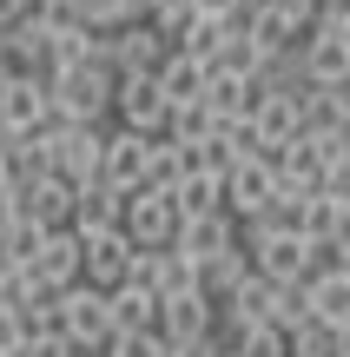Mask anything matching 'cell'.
I'll list each match as a JSON object with an SVG mask.
<instances>
[{
	"instance_id": "4316f807",
	"label": "cell",
	"mask_w": 350,
	"mask_h": 357,
	"mask_svg": "<svg viewBox=\"0 0 350 357\" xmlns=\"http://www.w3.org/2000/svg\"><path fill=\"white\" fill-rule=\"evenodd\" d=\"M304 139H311L317 172H324V178H350V126H337V132H304Z\"/></svg>"
},
{
	"instance_id": "836d02e7",
	"label": "cell",
	"mask_w": 350,
	"mask_h": 357,
	"mask_svg": "<svg viewBox=\"0 0 350 357\" xmlns=\"http://www.w3.org/2000/svg\"><path fill=\"white\" fill-rule=\"evenodd\" d=\"M26 7H33V0H0V33H7L13 20H26Z\"/></svg>"
},
{
	"instance_id": "5b68a950",
	"label": "cell",
	"mask_w": 350,
	"mask_h": 357,
	"mask_svg": "<svg viewBox=\"0 0 350 357\" xmlns=\"http://www.w3.org/2000/svg\"><path fill=\"white\" fill-rule=\"evenodd\" d=\"M113 113H119V126H132V132H145V139H159L172 106L159 100V79H152V73H113Z\"/></svg>"
},
{
	"instance_id": "277c9868",
	"label": "cell",
	"mask_w": 350,
	"mask_h": 357,
	"mask_svg": "<svg viewBox=\"0 0 350 357\" xmlns=\"http://www.w3.org/2000/svg\"><path fill=\"white\" fill-rule=\"evenodd\" d=\"M271 159L264 153H245V159H232V166L218 172V205L232 218H251V212H264V205H271Z\"/></svg>"
},
{
	"instance_id": "d4e9b609",
	"label": "cell",
	"mask_w": 350,
	"mask_h": 357,
	"mask_svg": "<svg viewBox=\"0 0 350 357\" xmlns=\"http://www.w3.org/2000/svg\"><path fill=\"white\" fill-rule=\"evenodd\" d=\"M232 26H238V20H192V26H185L179 40H172V47H179L185 60L212 66V60H218V47H225V40H232Z\"/></svg>"
},
{
	"instance_id": "6da1fadb",
	"label": "cell",
	"mask_w": 350,
	"mask_h": 357,
	"mask_svg": "<svg viewBox=\"0 0 350 357\" xmlns=\"http://www.w3.org/2000/svg\"><path fill=\"white\" fill-rule=\"evenodd\" d=\"M47 113L66 119V126H100L113 113V73L100 60H79V66H53L47 73Z\"/></svg>"
},
{
	"instance_id": "83f0119b",
	"label": "cell",
	"mask_w": 350,
	"mask_h": 357,
	"mask_svg": "<svg viewBox=\"0 0 350 357\" xmlns=\"http://www.w3.org/2000/svg\"><path fill=\"white\" fill-rule=\"evenodd\" d=\"M73 7H79V26H86V33H113V26L139 20L132 0H73Z\"/></svg>"
},
{
	"instance_id": "52a82bcc",
	"label": "cell",
	"mask_w": 350,
	"mask_h": 357,
	"mask_svg": "<svg viewBox=\"0 0 350 357\" xmlns=\"http://www.w3.org/2000/svg\"><path fill=\"white\" fill-rule=\"evenodd\" d=\"M126 258H132V238L119 225H93L79 231V278L100 284V291H113L119 278H126Z\"/></svg>"
},
{
	"instance_id": "484cf974",
	"label": "cell",
	"mask_w": 350,
	"mask_h": 357,
	"mask_svg": "<svg viewBox=\"0 0 350 357\" xmlns=\"http://www.w3.org/2000/svg\"><path fill=\"white\" fill-rule=\"evenodd\" d=\"M152 291H159V298L198 291V265H192V258H185V252H172V245H166V252L152 258Z\"/></svg>"
},
{
	"instance_id": "44dd1931",
	"label": "cell",
	"mask_w": 350,
	"mask_h": 357,
	"mask_svg": "<svg viewBox=\"0 0 350 357\" xmlns=\"http://www.w3.org/2000/svg\"><path fill=\"white\" fill-rule=\"evenodd\" d=\"M285 357H350V324L304 318L298 331H285Z\"/></svg>"
},
{
	"instance_id": "2e32d148",
	"label": "cell",
	"mask_w": 350,
	"mask_h": 357,
	"mask_svg": "<svg viewBox=\"0 0 350 357\" xmlns=\"http://www.w3.org/2000/svg\"><path fill=\"white\" fill-rule=\"evenodd\" d=\"M304 311L317 324H350V271H311L304 278Z\"/></svg>"
},
{
	"instance_id": "f1b7e54d",
	"label": "cell",
	"mask_w": 350,
	"mask_h": 357,
	"mask_svg": "<svg viewBox=\"0 0 350 357\" xmlns=\"http://www.w3.org/2000/svg\"><path fill=\"white\" fill-rule=\"evenodd\" d=\"M205 132H212V113H205V106H172L159 139H172V146H198Z\"/></svg>"
},
{
	"instance_id": "8992f818",
	"label": "cell",
	"mask_w": 350,
	"mask_h": 357,
	"mask_svg": "<svg viewBox=\"0 0 350 357\" xmlns=\"http://www.w3.org/2000/svg\"><path fill=\"white\" fill-rule=\"evenodd\" d=\"M172 225H179V212H172L166 192H126V205H119V231H126L139 252H166Z\"/></svg>"
},
{
	"instance_id": "9c48e42d",
	"label": "cell",
	"mask_w": 350,
	"mask_h": 357,
	"mask_svg": "<svg viewBox=\"0 0 350 357\" xmlns=\"http://www.w3.org/2000/svg\"><path fill=\"white\" fill-rule=\"evenodd\" d=\"M47 79L40 73H0V132H33L47 126Z\"/></svg>"
},
{
	"instance_id": "cb8c5ba5",
	"label": "cell",
	"mask_w": 350,
	"mask_h": 357,
	"mask_svg": "<svg viewBox=\"0 0 350 357\" xmlns=\"http://www.w3.org/2000/svg\"><path fill=\"white\" fill-rule=\"evenodd\" d=\"M166 199H172V212H179V218H192V212H212V205H218V172H198V166H185V172H179V185H172Z\"/></svg>"
},
{
	"instance_id": "e575fe53",
	"label": "cell",
	"mask_w": 350,
	"mask_h": 357,
	"mask_svg": "<svg viewBox=\"0 0 350 357\" xmlns=\"http://www.w3.org/2000/svg\"><path fill=\"white\" fill-rule=\"evenodd\" d=\"M13 218H20V212H13V192H0V238L13 231Z\"/></svg>"
},
{
	"instance_id": "d6a6232c",
	"label": "cell",
	"mask_w": 350,
	"mask_h": 357,
	"mask_svg": "<svg viewBox=\"0 0 350 357\" xmlns=\"http://www.w3.org/2000/svg\"><path fill=\"white\" fill-rule=\"evenodd\" d=\"M192 13H198V20H232L238 0H192Z\"/></svg>"
},
{
	"instance_id": "4fadbf2b",
	"label": "cell",
	"mask_w": 350,
	"mask_h": 357,
	"mask_svg": "<svg viewBox=\"0 0 350 357\" xmlns=\"http://www.w3.org/2000/svg\"><path fill=\"white\" fill-rule=\"evenodd\" d=\"M145 153H152V139H145V132L113 126V132H106V146H100V178H106V185H119V192H139Z\"/></svg>"
},
{
	"instance_id": "ac0fdd59",
	"label": "cell",
	"mask_w": 350,
	"mask_h": 357,
	"mask_svg": "<svg viewBox=\"0 0 350 357\" xmlns=\"http://www.w3.org/2000/svg\"><path fill=\"white\" fill-rule=\"evenodd\" d=\"M119 205H126V192H119V185H106V178H86V185H73V218H66V225H73V231L119 225Z\"/></svg>"
},
{
	"instance_id": "8fae6325",
	"label": "cell",
	"mask_w": 350,
	"mask_h": 357,
	"mask_svg": "<svg viewBox=\"0 0 350 357\" xmlns=\"http://www.w3.org/2000/svg\"><path fill=\"white\" fill-rule=\"evenodd\" d=\"M225 245H238V218L225 212V205L192 212V218H179V225H172V252H185L192 265H198V258H212V252H225Z\"/></svg>"
},
{
	"instance_id": "e0dca14e",
	"label": "cell",
	"mask_w": 350,
	"mask_h": 357,
	"mask_svg": "<svg viewBox=\"0 0 350 357\" xmlns=\"http://www.w3.org/2000/svg\"><path fill=\"white\" fill-rule=\"evenodd\" d=\"M152 79H159V100H166V106H198V93H205V66L185 60L179 47L152 66Z\"/></svg>"
},
{
	"instance_id": "7c38bea8",
	"label": "cell",
	"mask_w": 350,
	"mask_h": 357,
	"mask_svg": "<svg viewBox=\"0 0 350 357\" xmlns=\"http://www.w3.org/2000/svg\"><path fill=\"white\" fill-rule=\"evenodd\" d=\"M26 271L40 278V291H60V284L79 278V231L60 225V231H40L33 258H26Z\"/></svg>"
},
{
	"instance_id": "5bb4252c",
	"label": "cell",
	"mask_w": 350,
	"mask_h": 357,
	"mask_svg": "<svg viewBox=\"0 0 350 357\" xmlns=\"http://www.w3.org/2000/svg\"><path fill=\"white\" fill-rule=\"evenodd\" d=\"M166 344H192V337L212 331V298L205 291H179V298H159V324H152Z\"/></svg>"
},
{
	"instance_id": "7a4b0ae2",
	"label": "cell",
	"mask_w": 350,
	"mask_h": 357,
	"mask_svg": "<svg viewBox=\"0 0 350 357\" xmlns=\"http://www.w3.org/2000/svg\"><path fill=\"white\" fill-rule=\"evenodd\" d=\"M100 126H66V119H47V172H60L66 185H86L100 178Z\"/></svg>"
},
{
	"instance_id": "7402d4cb",
	"label": "cell",
	"mask_w": 350,
	"mask_h": 357,
	"mask_svg": "<svg viewBox=\"0 0 350 357\" xmlns=\"http://www.w3.org/2000/svg\"><path fill=\"white\" fill-rule=\"evenodd\" d=\"M251 271V258H245V245H225V252H212V258H198V291L218 305L225 291H232L238 278Z\"/></svg>"
},
{
	"instance_id": "d6986e66",
	"label": "cell",
	"mask_w": 350,
	"mask_h": 357,
	"mask_svg": "<svg viewBox=\"0 0 350 357\" xmlns=\"http://www.w3.org/2000/svg\"><path fill=\"white\" fill-rule=\"evenodd\" d=\"M298 119H304V132L350 126V86H304L298 93Z\"/></svg>"
},
{
	"instance_id": "9a60e30c",
	"label": "cell",
	"mask_w": 350,
	"mask_h": 357,
	"mask_svg": "<svg viewBox=\"0 0 350 357\" xmlns=\"http://www.w3.org/2000/svg\"><path fill=\"white\" fill-rule=\"evenodd\" d=\"M251 100H258V86H251L245 73H218V66H205V93H198V106H205L212 119H245Z\"/></svg>"
},
{
	"instance_id": "f546056e",
	"label": "cell",
	"mask_w": 350,
	"mask_h": 357,
	"mask_svg": "<svg viewBox=\"0 0 350 357\" xmlns=\"http://www.w3.org/2000/svg\"><path fill=\"white\" fill-rule=\"evenodd\" d=\"M238 357H285V331H278V324H245V331H238V344H232Z\"/></svg>"
},
{
	"instance_id": "603a6c76",
	"label": "cell",
	"mask_w": 350,
	"mask_h": 357,
	"mask_svg": "<svg viewBox=\"0 0 350 357\" xmlns=\"http://www.w3.org/2000/svg\"><path fill=\"white\" fill-rule=\"evenodd\" d=\"M192 166V146H172V139H152V153H145V172H139V192H172L179 185V172Z\"/></svg>"
},
{
	"instance_id": "ffe728a7",
	"label": "cell",
	"mask_w": 350,
	"mask_h": 357,
	"mask_svg": "<svg viewBox=\"0 0 350 357\" xmlns=\"http://www.w3.org/2000/svg\"><path fill=\"white\" fill-rule=\"evenodd\" d=\"M106 318H113V331H152L159 324V291H145V284H113V291H106Z\"/></svg>"
},
{
	"instance_id": "d590c367",
	"label": "cell",
	"mask_w": 350,
	"mask_h": 357,
	"mask_svg": "<svg viewBox=\"0 0 350 357\" xmlns=\"http://www.w3.org/2000/svg\"><path fill=\"white\" fill-rule=\"evenodd\" d=\"M0 192H7V172H0Z\"/></svg>"
},
{
	"instance_id": "1f68e13d",
	"label": "cell",
	"mask_w": 350,
	"mask_h": 357,
	"mask_svg": "<svg viewBox=\"0 0 350 357\" xmlns=\"http://www.w3.org/2000/svg\"><path fill=\"white\" fill-rule=\"evenodd\" d=\"M26 344V324H20V311H0V357H20Z\"/></svg>"
},
{
	"instance_id": "30bf717a",
	"label": "cell",
	"mask_w": 350,
	"mask_h": 357,
	"mask_svg": "<svg viewBox=\"0 0 350 357\" xmlns=\"http://www.w3.org/2000/svg\"><path fill=\"white\" fill-rule=\"evenodd\" d=\"M298 73L304 86H350V33H304Z\"/></svg>"
},
{
	"instance_id": "4dcf8cb0",
	"label": "cell",
	"mask_w": 350,
	"mask_h": 357,
	"mask_svg": "<svg viewBox=\"0 0 350 357\" xmlns=\"http://www.w3.org/2000/svg\"><path fill=\"white\" fill-rule=\"evenodd\" d=\"M145 20H152V26H159V33H166V47H172V40H179V33H185V26H192V20H198V13H192V0H159V7H152V13H145Z\"/></svg>"
},
{
	"instance_id": "3957f363",
	"label": "cell",
	"mask_w": 350,
	"mask_h": 357,
	"mask_svg": "<svg viewBox=\"0 0 350 357\" xmlns=\"http://www.w3.org/2000/svg\"><path fill=\"white\" fill-rule=\"evenodd\" d=\"M53 318H60V331L73 337V344H106V337H113L106 291H100V284H86V278H73V284L53 291Z\"/></svg>"
},
{
	"instance_id": "ba28073f",
	"label": "cell",
	"mask_w": 350,
	"mask_h": 357,
	"mask_svg": "<svg viewBox=\"0 0 350 357\" xmlns=\"http://www.w3.org/2000/svg\"><path fill=\"white\" fill-rule=\"evenodd\" d=\"M13 212H20L26 225H40V231H60L66 218H73V185H66L60 172H40V178H26V185H13Z\"/></svg>"
}]
</instances>
